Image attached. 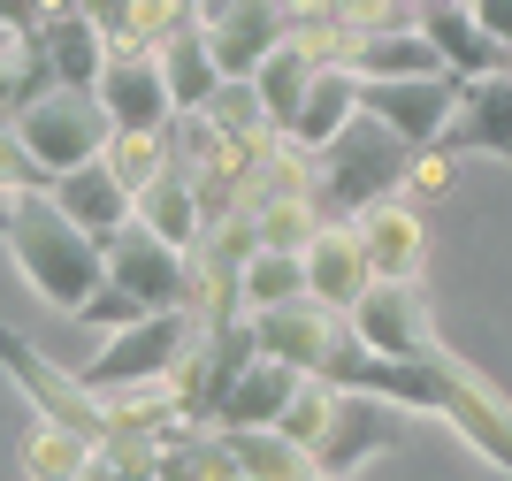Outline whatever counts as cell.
Listing matches in <instances>:
<instances>
[{
	"mask_svg": "<svg viewBox=\"0 0 512 481\" xmlns=\"http://www.w3.org/2000/svg\"><path fill=\"white\" fill-rule=\"evenodd\" d=\"M0 245H8L16 275L31 283V298H46V306L69 314V321H85V306L100 298V283H107V260H100V245L46 199V191L8 199V214H0Z\"/></svg>",
	"mask_w": 512,
	"mask_h": 481,
	"instance_id": "obj_1",
	"label": "cell"
},
{
	"mask_svg": "<svg viewBox=\"0 0 512 481\" xmlns=\"http://www.w3.org/2000/svg\"><path fill=\"white\" fill-rule=\"evenodd\" d=\"M421 153H406L383 123H352L337 146L314 161V199H321V222H352V214L383 207V199H406V176Z\"/></svg>",
	"mask_w": 512,
	"mask_h": 481,
	"instance_id": "obj_2",
	"label": "cell"
},
{
	"mask_svg": "<svg viewBox=\"0 0 512 481\" xmlns=\"http://www.w3.org/2000/svg\"><path fill=\"white\" fill-rule=\"evenodd\" d=\"M16 138L46 176H69V168H92L107 153L115 123H107L100 92H62V84H46V92H31V100L16 107Z\"/></svg>",
	"mask_w": 512,
	"mask_h": 481,
	"instance_id": "obj_3",
	"label": "cell"
},
{
	"mask_svg": "<svg viewBox=\"0 0 512 481\" xmlns=\"http://www.w3.org/2000/svg\"><path fill=\"white\" fill-rule=\"evenodd\" d=\"M253 352L276 359V367H291V375H306V382H329V390H337V375L360 359V336H352V321H344V314L299 298V306L253 314Z\"/></svg>",
	"mask_w": 512,
	"mask_h": 481,
	"instance_id": "obj_4",
	"label": "cell"
},
{
	"mask_svg": "<svg viewBox=\"0 0 512 481\" xmlns=\"http://www.w3.org/2000/svg\"><path fill=\"white\" fill-rule=\"evenodd\" d=\"M199 344V321L192 314H153V321H138V329H123V336H107L100 352L77 367L85 375V390L92 398H123V390H153V382H169L176 375V359Z\"/></svg>",
	"mask_w": 512,
	"mask_h": 481,
	"instance_id": "obj_5",
	"label": "cell"
},
{
	"mask_svg": "<svg viewBox=\"0 0 512 481\" xmlns=\"http://www.w3.org/2000/svg\"><path fill=\"white\" fill-rule=\"evenodd\" d=\"M0 375L23 390V405H31L46 428H69V436H85V443H107V398H92L85 375H69V367H54L46 352H31L16 329H0Z\"/></svg>",
	"mask_w": 512,
	"mask_h": 481,
	"instance_id": "obj_6",
	"label": "cell"
},
{
	"mask_svg": "<svg viewBox=\"0 0 512 481\" xmlns=\"http://www.w3.org/2000/svg\"><path fill=\"white\" fill-rule=\"evenodd\" d=\"M352 336H360L375 359H390V367H428V359L451 352L444 336H436V314H428L421 283H375V291L352 306Z\"/></svg>",
	"mask_w": 512,
	"mask_h": 481,
	"instance_id": "obj_7",
	"label": "cell"
},
{
	"mask_svg": "<svg viewBox=\"0 0 512 481\" xmlns=\"http://www.w3.org/2000/svg\"><path fill=\"white\" fill-rule=\"evenodd\" d=\"M100 260H107V283H115V291H130L146 314H192V298H199L192 252L161 245L153 230H138V222H130L123 237H107V245H100Z\"/></svg>",
	"mask_w": 512,
	"mask_h": 481,
	"instance_id": "obj_8",
	"label": "cell"
},
{
	"mask_svg": "<svg viewBox=\"0 0 512 481\" xmlns=\"http://www.w3.org/2000/svg\"><path fill=\"white\" fill-rule=\"evenodd\" d=\"M406 436H413V413H398V405H383V398H360V390H337V413H329V428H321V443H314V474L352 481L367 459H390Z\"/></svg>",
	"mask_w": 512,
	"mask_h": 481,
	"instance_id": "obj_9",
	"label": "cell"
},
{
	"mask_svg": "<svg viewBox=\"0 0 512 481\" xmlns=\"http://www.w3.org/2000/svg\"><path fill=\"white\" fill-rule=\"evenodd\" d=\"M436 413H444L490 466H505V474H512V398L482 375V367H467L459 352L436 359Z\"/></svg>",
	"mask_w": 512,
	"mask_h": 481,
	"instance_id": "obj_10",
	"label": "cell"
},
{
	"mask_svg": "<svg viewBox=\"0 0 512 481\" xmlns=\"http://www.w3.org/2000/svg\"><path fill=\"white\" fill-rule=\"evenodd\" d=\"M199 31H207V54L222 69V84H253L268 69V54L291 46V8H268V0H222V8H199Z\"/></svg>",
	"mask_w": 512,
	"mask_h": 481,
	"instance_id": "obj_11",
	"label": "cell"
},
{
	"mask_svg": "<svg viewBox=\"0 0 512 481\" xmlns=\"http://www.w3.org/2000/svg\"><path fill=\"white\" fill-rule=\"evenodd\" d=\"M360 115L383 123L406 153H436L444 146L451 115H459V84L428 77V84H360Z\"/></svg>",
	"mask_w": 512,
	"mask_h": 481,
	"instance_id": "obj_12",
	"label": "cell"
},
{
	"mask_svg": "<svg viewBox=\"0 0 512 481\" xmlns=\"http://www.w3.org/2000/svg\"><path fill=\"white\" fill-rule=\"evenodd\" d=\"M31 69H39V84H62V92H100V69H107L100 16L92 8H46L39 39H31Z\"/></svg>",
	"mask_w": 512,
	"mask_h": 481,
	"instance_id": "obj_13",
	"label": "cell"
},
{
	"mask_svg": "<svg viewBox=\"0 0 512 481\" xmlns=\"http://www.w3.org/2000/svg\"><path fill=\"white\" fill-rule=\"evenodd\" d=\"M421 39L436 46L444 77L467 92V84H490V77H512V54L474 23V8H451V0H428L421 8Z\"/></svg>",
	"mask_w": 512,
	"mask_h": 481,
	"instance_id": "obj_14",
	"label": "cell"
},
{
	"mask_svg": "<svg viewBox=\"0 0 512 481\" xmlns=\"http://www.w3.org/2000/svg\"><path fill=\"white\" fill-rule=\"evenodd\" d=\"M352 237H360L375 283H421V260H428V222L413 199H383V207L352 214Z\"/></svg>",
	"mask_w": 512,
	"mask_h": 481,
	"instance_id": "obj_15",
	"label": "cell"
},
{
	"mask_svg": "<svg viewBox=\"0 0 512 481\" xmlns=\"http://www.w3.org/2000/svg\"><path fill=\"white\" fill-rule=\"evenodd\" d=\"M100 107H107V123H115V130H146V138H161V130L176 123V100H169V84H161V62H153V54H107Z\"/></svg>",
	"mask_w": 512,
	"mask_h": 481,
	"instance_id": "obj_16",
	"label": "cell"
},
{
	"mask_svg": "<svg viewBox=\"0 0 512 481\" xmlns=\"http://www.w3.org/2000/svg\"><path fill=\"white\" fill-rule=\"evenodd\" d=\"M299 260H306V298L329 306V314H344V321H352V306L375 291V268H367L352 222H321V237L299 252Z\"/></svg>",
	"mask_w": 512,
	"mask_h": 481,
	"instance_id": "obj_17",
	"label": "cell"
},
{
	"mask_svg": "<svg viewBox=\"0 0 512 481\" xmlns=\"http://www.w3.org/2000/svg\"><path fill=\"white\" fill-rule=\"evenodd\" d=\"M46 199H54V207H62L69 222L92 237V245H107V237H123L130 222H138V199H130V191L115 184L100 161H92V168H69V176H54V184H46Z\"/></svg>",
	"mask_w": 512,
	"mask_h": 481,
	"instance_id": "obj_18",
	"label": "cell"
},
{
	"mask_svg": "<svg viewBox=\"0 0 512 481\" xmlns=\"http://www.w3.org/2000/svg\"><path fill=\"white\" fill-rule=\"evenodd\" d=\"M161 84H169V100H176V115H199V107L222 92V69H214V54H207V31H199V8H176V23H169V39H161Z\"/></svg>",
	"mask_w": 512,
	"mask_h": 481,
	"instance_id": "obj_19",
	"label": "cell"
},
{
	"mask_svg": "<svg viewBox=\"0 0 512 481\" xmlns=\"http://www.w3.org/2000/svg\"><path fill=\"white\" fill-rule=\"evenodd\" d=\"M436 153H451V161H459V153H497V161H512V77L467 84Z\"/></svg>",
	"mask_w": 512,
	"mask_h": 481,
	"instance_id": "obj_20",
	"label": "cell"
},
{
	"mask_svg": "<svg viewBox=\"0 0 512 481\" xmlns=\"http://www.w3.org/2000/svg\"><path fill=\"white\" fill-rule=\"evenodd\" d=\"M352 123H360V77H352V69H321L283 146H291V153H306V161H321V153L337 146V138H344Z\"/></svg>",
	"mask_w": 512,
	"mask_h": 481,
	"instance_id": "obj_21",
	"label": "cell"
},
{
	"mask_svg": "<svg viewBox=\"0 0 512 481\" xmlns=\"http://www.w3.org/2000/svg\"><path fill=\"white\" fill-rule=\"evenodd\" d=\"M306 390V375H291V367H276V359H253L245 367V382L230 390V405H222V420H214V436H237V428H276L283 413H291V398Z\"/></svg>",
	"mask_w": 512,
	"mask_h": 481,
	"instance_id": "obj_22",
	"label": "cell"
},
{
	"mask_svg": "<svg viewBox=\"0 0 512 481\" xmlns=\"http://www.w3.org/2000/svg\"><path fill=\"white\" fill-rule=\"evenodd\" d=\"M138 230H153L161 245H176V252H199V237H207V207H199V191H192V176L184 168H161V184L153 191H138Z\"/></svg>",
	"mask_w": 512,
	"mask_h": 481,
	"instance_id": "obj_23",
	"label": "cell"
},
{
	"mask_svg": "<svg viewBox=\"0 0 512 481\" xmlns=\"http://www.w3.org/2000/svg\"><path fill=\"white\" fill-rule=\"evenodd\" d=\"M344 69L360 84H428V77H444L436 46L421 39V23H413V31H390V39H360Z\"/></svg>",
	"mask_w": 512,
	"mask_h": 481,
	"instance_id": "obj_24",
	"label": "cell"
},
{
	"mask_svg": "<svg viewBox=\"0 0 512 481\" xmlns=\"http://www.w3.org/2000/svg\"><path fill=\"white\" fill-rule=\"evenodd\" d=\"M314 77H321V62L306 54V46H283V54H268V69L253 77L260 115H268V130H276V138H291V123H299V107H306V92H314Z\"/></svg>",
	"mask_w": 512,
	"mask_h": 481,
	"instance_id": "obj_25",
	"label": "cell"
},
{
	"mask_svg": "<svg viewBox=\"0 0 512 481\" xmlns=\"http://www.w3.org/2000/svg\"><path fill=\"white\" fill-rule=\"evenodd\" d=\"M92 459H100V443L69 436V428H46V420H31V428H23V443H16L23 481H85Z\"/></svg>",
	"mask_w": 512,
	"mask_h": 481,
	"instance_id": "obj_26",
	"label": "cell"
},
{
	"mask_svg": "<svg viewBox=\"0 0 512 481\" xmlns=\"http://www.w3.org/2000/svg\"><path fill=\"white\" fill-rule=\"evenodd\" d=\"M299 298H306V260H299V252L260 245L253 260H245V283H237L245 321H253V314H276V306H299Z\"/></svg>",
	"mask_w": 512,
	"mask_h": 481,
	"instance_id": "obj_27",
	"label": "cell"
},
{
	"mask_svg": "<svg viewBox=\"0 0 512 481\" xmlns=\"http://www.w3.org/2000/svg\"><path fill=\"white\" fill-rule=\"evenodd\" d=\"M230 443V459L245 466V481H314V459H306L299 443H283L276 428H237Z\"/></svg>",
	"mask_w": 512,
	"mask_h": 481,
	"instance_id": "obj_28",
	"label": "cell"
},
{
	"mask_svg": "<svg viewBox=\"0 0 512 481\" xmlns=\"http://www.w3.org/2000/svg\"><path fill=\"white\" fill-rule=\"evenodd\" d=\"M100 168L130 191V199L153 191V184H161V168H169V130H161V138H146V130H115L107 153H100Z\"/></svg>",
	"mask_w": 512,
	"mask_h": 481,
	"instance_id": "obj_29",
	"label": "cell"
},
{
	"mask_svg": "<svg viewBox=\"0 0 512 481\" xmlns=\"http://www.w3.org/2000/svg\"><path fill=\"white\" fill-rule=\"evenodd\" d=\"M161 481H245V466L230 459V443L214 428H192V436H176L161 451Z\"/></svg>",
	"mask_w": 512,
	"mask_h": 481,
	"instance_id": "obj_30",
	"label": "cell"
},
{
	"mask_svg": "<svg viewBox=\"0 0 512 481\" xmlns=\"http://www.w3.org/2000/svg\"><path fill=\"white\" fill-rule=\"evenodd\" d=\"M329 413H337V390H329V382H306L299 398H291V413L276 420V436L299 443L306 459H314V443H321V428H329Z\"/></svg>",
	"mask_w": 512,
	"mask_h": 481,
	"instance_id": "obj_31",
	"label": "cell"
},
{
	"mask_svg": "<svg viewBox=\"0 0 512 481\" xmlns=\"http://www.w3.org/2000/svg\"><path fill=\"white\" fill-rule=\"evenodd\" d=\"M54 176H46L31 153H23V138H16V123H0V191L8 199H31V191H46Z\"/></svg>",
	"mask_w": 512,
	"mask_h": 481,
	"instance_id": "obj_32",
	"label": "cell"
},
{
	"mask_svg": "<svg viewBox=\"0 0 512 481\" xmlns=\"http://www.w3.org/2000/svg\"><path fill=\"white\" fill-rule=\"evenodd\" d=\"M138 321H153V314L130 291H115V283H100V298L85 306V329L100 336V344H107V336H123V329H138Z\"/></svg>",
	"mask_w": 512,
	"mask_h": 481,
	"instance_id": "obj_33",
	"label": "cell"
},
{
	"mask_svg": "<svg viewBox=\"0 0 512 481\" xmlns=\"http://www.w3.org/2000/svg\"><path fill=\"white\" fill-rule=\"evenodd\" d=\"M444 184H451V153H421V161H413V176H406V199L421 207V199H436Z\"/></svg>",
	"mask_w": 512,
	"mask_h": 481,
	"instance_id": "obj_34",
	"label": "cell"
},
{
	"mask_svg": "<svg viewBox=\"0 0 512 481\" xmlns=\"http://www.w3.org/2000/svg\"><path fill=\"white\" fill-rule=\"evenodd\" d=\"M474 23H482V31L512 54V0H482V8H474Z\"/></svg>",
	"mask_w": 512,
	"mask_h": 481,
	"instance_id": "obj_35",
	"label": "cell"
},
{
	"mask_svg": "<svg viewBox=\"0 0 512 481\" xmlns=\"http://www.w3.org/2000/svg\"><path fill=\"white\" fill-rule=\"evenodd\" d=\"M314 481H321V474H314Z\"/></svg>",
	"mask_w": 512,
	"mask_h": 481,
	"instance_id": "obj_36",
	"label": "cell"
}]
</instances>
